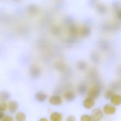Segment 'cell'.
I'll list each match as a JSON object with an SVG mask.
<instances>
[{"label":"cell","instance_id":"cell-26","mask_svg":"<svg viewBox=\"0 0 121 121\" xmlns=\"http://www.w3.org/2000/svg\"><path fill=\"white\" fill-rule=\"evenodd\" d=\"M103 28L106 31H108L110 29V27L109 25H108L107 24L104 25L103 26Z\"/></svg>","mask_w":121,"mask_h":121},{"label":"cell","instance_id":"cell-17","mask_svg":"<svg viewBox=\"0 0 121 121\" xmlns=\"http://www.w3.org/2000/svg\"><path fill=\"white\" fill-rule=\"evenodd\" d=\"M115 94L114 93L113 91L111 90H107L105 92L104 94L105 97L107 99H110Z\"/></svg>","mask_w":121,"mask_h":121},{"label":"cell","instance_id":"cell-18","mask_svg":"<svg viewBox=\"0 0 121 121\" xmlns=\"http://www.w3.org/2000/svg\"><path fill=\"white\" fill-rule=\"evenodd\" d=\"M112 7L114 9L117 11L120 10V8H121V3L119 1H114L112 3Z\"/></svg>","mask_w":121,"mask_h":121},{"label":"cell","instance_id":"cell-10","mask_svg":"<svg viewBox=\"0 0 121 121\" xmlns=\"http://www.w3.org/2000/svg\"><path fill=\"white\" fill-rule=\"evenodd\" d=\"M111 102L114 105H120L121 104V96L119 95H115L111 98Z\"/></svg>","mask_w":121,"mask_h":121},{"label":"cell","instance_id":"cell-31","mask_svg":"<svg viewBox=\"0 0 121 121\" xmlns=\"http://www.w3.org/2000/svg\"><path fill=\"white\" fill-rule=\"evenodd\" d=\"M119 71L120 73H121V65L120 66L119 68Z\"/></svg>","mask_w":121,"mask_h":121},{"label":"cell","instance_id":"cell-7","mask_svg":"<svg viewBox=\"0 0 121 121\" xmlns=\"http://www.w3.org/2000/svg\"><path fill=\"white\" fill-rule=\"evenodd\" d=\"M19 107V105L17 102L14 100L10 101L8 104L9 111L12 113L16 112Z\"/></svg>","mask_w":121,"mask_h":121},{"label":"cell","instance_id":"cell-22","mask_svg":"<svg viewBox=\"0 0 121 121\" xmlns=\"http://www.w3.org/2000/svg\"><path fill=\"white\" fill-rule=\"evenodd\" d=\"M78 91L81 94H83L86 90V87L83 85H81L78 88Z\"/></svg>","mask_w":121,"mask_h":121},{"label":"cell","instance_id":"cell-27","mask_svg":"<svg viewBox=\"0 0 121 121\" xmlns=\"http://www.w3.org/2000/svg\"><path fill=\"white\" fill-rule=\"evenodd\" d=\"M0 112V120L3 119L5 117L4 113L3 112Z\"/></svg>","mask_w":121,"mask_h":121},{"label":"cell","instance_id":"cell-28","mask_svg":"<svg viewBox=\"0 0 121 121\" xmlns=\"http://www.w3.org/2000/svg\"><path fill=\"white\" fill-rule=\"evenodd\" d=\"M96 1L95 0H90L89 1V4L91 6H93L96 3Z\"/></svg>","mask_w":121,"mask_h":121},{"label":"cell","instance_id":"cell-5","mask_svg":"<svg viewBox=\"0 0 121 121\" xmlns=\"http://www.w3.org/2000/svg\"><path fill=\"white\" fill-rule=\"evenodd\" d=\"M62 100L60 96L54 95L52 96L49 99L50 103L53 105H60L62 103Z\"/></svg>","mask_w":121,"mask_h":121},{"label":"cell","instance_id":"cell-11","mask_svg":"<svg viewBox=\"0 0 121 121\" xmlns=\"http://www.w3.org/2000/svg\"><path fill=\"white\" fill-rule=\"evenodd\" d=\"M35 97L37 100L39 102H43L47 99V95L44 93L39 92L36 93Z\"/></svg>","mask_w":121,"mask_h":121},{"label":"cell","instance_id":"cell-8","mask_svg":"<svg viewBox=\"0 0 121 121\" xmlns=\"http://www.w3.org/2000/svg\"><path fill=\"white\" fill-rule=\"evenodd\" d=\"M99 48L103 51H106L108 50L110 48L109 43L107 41L105 40H101L98 43Z\"/></svg>","mask_w":121,"mask_h":121},{"label":"cell","instance_id":"cell-25","mask_svg":"<svg viewBox=\"0 0 121 121\" xmlns=\"http://www.w3.org/2000/svg\"><path fill=\"white\" fill-rule=\"evenodd\" d=\"M86 64L85 62H81L79 64V68L81 70H84L86 68Z\"/></svg>","mask_w":121,"mask_h":121},{"label":"cell","instance_id":"cell-3","mask_svg":"<svg viewBox=\"0 0 121 121\" xmlns=\"http://www.w3.org/2000/svg\"><path fill=\"white\" fill-rule=\"evenodd\" d=\"M116 108L114 106L109 104L105 105L103 107V111L105 114L110 115L114 114Z\"/></svg>","mask_w":121,"mask_h":121},{"label":"cell","instance_id":"cell-1","mask_svg":"<svg viewBox=\"0 0 121 121\" xmlns=\"http://www.w3.org/2000/svg\"><path fill=\"white\" fill-rule=\"evenodd\" d=\"M91 117L93 121H99L102 118L103 113L99 108H95L92 111Z\"/></svg>","mask_w":121,"mask_h":121},{"label":"cell","instance_id":"cell-20","mask_svg":"<svg viewBox=\"0 0 121 121\" xmlns=\"http://www.w3.org/2000/svg\"><path fill=\"white\" fill-rule=\"evenodd\" d=\"M121 27V24L120 22H115L112 25V29L115 31H117Z\"/></svg>","mask_w":121,"mask_h":121},{"label":"cell","instance_id":"cell-15","mask_svg":"<svg viewBox=\"0 0 121 121\" xmlns=\"http://www.w3.org/2000/svg\"><path fill=\"white\" fill-rule=\"evenodd\" d=\"M16 119L17 121H25L26 116L23 112H18L16 115Z\"/></svg>","mask_w":121,"mask_h":121},{"label":"cell","instance_id":"cell-9","mask_svg":"<svg viewBox=\"0 0 121 121\" xmlns=\"http://www.w3.org/2000/svg\"><path fill=\"white\" fill-rule=\"evenodd\" d=\"M62 119V115L59 112H53L50 116L51 121H61Z\"/></svg>","mask_w":121,"mask_h":121},{"label":"cell","instance_id":"cell-4","mask_svg":"<svg viewBox=\"0 0 121 121\" xmlns=\"http://www.w3.org/2000/svg\"><path fill=\"white\" fill-rule=\"evenodd\" d=\"M95 104L94 99L89 97L86 98L83 102V107L87 109H91L95 105Z\"/></svg>","mask_w":121,"mask_h":121},{"label":"cell","instance_id":"cell-13","mask_svg":"<svg viewBox=\"0 0 121 121\" xmlns=\"http://www.w3.org/2000/svg\"><path fill=\"white\" fill-rule=\"evenodd\" d=\"M96 10L100 14H104L107 12L106 7L102 4H98L96 6Z\"/></svg>","mask_w":121,"mask_h":121},{"label":"cell","instance_id":"cell-16","mask_svg":"<svg viewBox=\"0 0 121 121\" xmlns=\"http://www.w3.org/2000/svg\"><path fill=\"white\" fill-rule=\"evenodd\" d=\"M91 33V30L89 26H85L82 30V34L83 36H89Z\"/></svg>","mask_w":121,"mask_h":121},{"label":"cell","instance_id":"cell-2","mask_svg":"<svg viewBox=\"0 0 121 121\" xmlns=\"http://www.w3.org/2000/svg\"><path fill=\"white\" fill-rule=\"evenodd\" d=\"M100 92L99 87L98 86H93L88 91V97L95 99L98 97L100 94Z\"/></svg>","mask_w":121,"mask_h":121},{"label":"cell","instance_id":"cell-23","mask_svg":"<svg viewBox=\"0 0 121 121\" xmlns=\"http://www.w3.org/2000/svg\"><path fill=\"white\" fill-rule=\"evenodd\" d=\"M2 121H14V119L11 116H7L3 119Z\"/></svg>","mask_w":121,"mask_h":121},{"label":"cell","instance_id":"cell-30","mask_svg":"<svg viewBox=\"0 0 121 121\" xmlns=\"http://www.w3.org/2000/svg\"><path fill=\"white\" fill-rule=\"evenodd\" d=\"M39 121H48V120L46 118H42L40 119Z\"/></svg>","mask_w":121,"mask_h":121},{"label":"cell","instance_id":"cell-14","mask_svg":"<svg viewBox=\"0 0 121 121\" xmlns=\"http://www.w3.org/2000/svg\"><path fill=\"white\" fill-rule=\"evenodd\" d=\"M0 99L3 102L8 100L10 98V95L7 91H3L0 93Z\"/></svg>","mask_w":121,"mask_h":121},{"label":"cell","instance_id":"cell-12","mask_svg":"<svg viewBox=\"0 0 121 121\" xmlns=\"http://www.w3.org/2000/svg\"><path fill=\"white\" fill-rule=\"evenodd\" d=\"M64 97L65 99L68 102H71L74 100L75 98V94L71 91H68L66 92L64 95Z\"/></svg>","mask_w":121,"mask_h":121},{"label":"cell","instance_id":"cell-19","mask_svg":"<svg viewBox=\"0 0 121 121\" xmlns=\"http://www.w3.org/2000/svg\"><path fill=\"white\" fill-rule=\"evenodd\" d=\"M91 117L88 115H83L81 117L80 121H92Z\"/></svg>","mask_w":121,"mask_h":121},{"label":"cell","instance_id":"cell-21","mask_svg":"<svg viewBox=\"0 0 121 121\" xmlns=\"http://www.w3.org/2000/svg\"><path fill=\"white\" fill-rule=\"evenodd\" d=\"M7 107V104L5 102H2L0 104V112H4L6 110Z\"/></svg>","mask_w":121,"mask_h":121},{"label":"cell","instance_id":"cell-6","mask_svg":"<svg viewBox=\"0 0 121 121\" xmlns=\"http://www.w3.org/2000/svg\"><path fill=\"white\" fill-rule=\"evenodd\" d=\"M90 58L92 61L95 64H98L100 62V56L99 53L97 51L92 52L91 54Z\"/></svg>","mask_w":121,"mask_h":121},{"label":"cell","instance_id":"cell-29","mask_svg":"<svg viewBox=\"0 0 121 121\" xmlns=\"http://www.w3.org/2000/svg\"><path fill=\"white\" fill-rule=\"evenodd\" d=\"M117 15L119 19H121V10H119L117 11Z\"/></svg>","mask_w":121,"mask_h":121},{"label":"cell","instance_id":"cell-24","mask_svg":"<svg viewBox=\"0 0 121 121\" xmlns=\"http://www.w3.org/2000/svg\"><path fill=\"white\" fill-rule=\"evenodd\" d=\"M66 121H76V119L74 116L71 115L67 117Z\"/></svg>","mask_w":121,"mask_h":121}]
</instances>
